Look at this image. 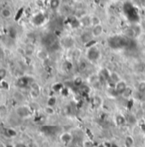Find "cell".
Wrapping results in <instances>:
<instances>
[{
  "label": "cell",
  "mask_w": 145,
  "mask_h": 147,
  "mask_svg": "<svg viewBox=\"0 0 145 147\" xmlns=\"http://www.w3.org/2000/svg\"><path fill=\"white\" fill-rule=\"evenodd\" d=\"M140 106H141V109L144 110V111H145V101H143L141 103V105Z\"/></svg>",
  "instance_id": "44dd1931"
},
{
  "label": "cell",
  "mask_w": 145,
  "mask_h": 147,
  "mask_svg": "<svg viewBox=\"0 0 145 147\" xmlns=\"http://www.w3.org/2000/svg\"><path fill=\"white\" fill-rule=\"evenodd\" d=\"M79 38H80V41H81L83 44L86 45V44L90 43V42L94 38V37L92 36V34H91V32H85V33H83V34L80 35Z\"/></svg>",
  "instance_id": "5b68a950"
},
{
  "label": "cell",
  "mask_w": 145,
  "mask_h": 147,
  "mask_svg": "<svg viewBox=\"0 0 145 147\" xmlns=\"http://www.w3.org/2000/svg\"><path fill=\"white\" fill-rule=\"evenodd\" d=\"M82 81H83V80H82L80 77H77V78L74 80V83H75L76 85H81V84H82Z\"/></svg>",
  "instance_id": "d6986e66"
},
{
  "label": "cell",
  "mask_w": 145,
  "mask_h": 147,
  "mask_svg": "<svg viewBox=\"0 0 145 147\" xmlns=\"http://www.w3.org/2000/svg\"><path fill=\"white\" fill-rule=\"evenodd\" d=\"M109 80H110L113 84H115V83H117L119 80H120L121 78H120V76L119 75V74L117 73V72H111L110 74H109Z\"/></svg>",
  "instance_id": "52a82bcc"
},
{
  "label": "cell",
  "mask_w": 145,
  "mask_h": 147,
  "mask_svg": "<svg viewBox=\"0 0 145 147\" xmlns=\"http://www.w3.org/2000/svg\"><path fill=\"white\" fill-rule=\"evenodd\" d=\"M115 121H116L117 125L122 126L126 123V118L124 116H122L121 115H118L115 118Z\"/></svg>",
  "instance_id": "7c38bea8"
},
{
  "label": "cell",
  "mask_w": 145,
  "mask_h": 147,
  "mask_svg": "<svg viewBox=\"0 0 145 147\" xmlns=\"http://www.w3.org/2000/svg\"><path fill=\"white\" fill-rule=\"evenodd\" d=\"M84 147H93V144L90 140H86L84 143Z\"/></svg>",
  "instance_id": "ac0fdd59"
},
{
  "label": "cell",
  "mask_w": 145,
  "mask_h": 147,
  "mask_svg": "<svg viewBox=\"0 0 145 147\" xmlns=\"http://www.w3.org/2000/svg\"><path fill=\"white\" fill-rule=\"evenodd\" d=\"M143 44H144V45L145 46V37H144V41H143Z\"/></svg>",
  "instance_id": "603a6c76"
},
{
  "label": "cell",
  "mask_w": 145,
  "mask_h": 147,
  "mask_svg": "<svg viewBox=\"0 0 145 147\" xmlns=\"http://www.w3.org/2000/svg\"><path fill=\"white\" fill-rule=\"evenodd\" d=\"M102 24V21L100 19V17L98 16H91V27H94L96 25H99Z\"/></svg>",
  "instance_id": "9c48e42d"
},
{
  "label": "cell",
  "mask_w": 145,
  "mask_h": 147,
  "mask_svg": "<svg viewBox=\"0 0 145 147\" xmlns=\"http://www.w3.org/2000/svg\"><path fill=\"white\" fill-rule=\"evenodd\" d=\"M132 147H136V146H132Z\"/></svg>",
  "instance_id": "cb8c5ba5"
},
{
  "label": "cell",
  "mask_w": 145,
  "mask_h": 147,
  "mask_svg": "<svg viewBox=\"0 0 145 147\" xmlns=\"http://www.w3.org/2000/svg\"><path fill=\"white\" fill-rule=\"evenodd\" d=\"M127 87H128V86H127L126 81L121 79L120 80H119L117 83L114 84L113 89H114V91H115L116 93H120V94H122V93L127 89Z\"/></svg>",
  "instance_id": "6da1fadb"
},
{
  "label": "cell",
  "mask_w": 145,
  "mask_h": 147,
  "mask_svg": "<svg viewBox=\"0 0 145 147\" xmlns=\"http://www.w3.org/2000/svg\"><path fill=\"white\" fill-rule=\"evenodd\" d=\"M125 145L126 147H132L134 146V140L132 136H127L125 139Z\"/></svg>",
  "instance_id": "8fae6325"
},
{
  "label": "cell",
  "mask_w": 145,
  "mask_h": 147,
  "mask_svg": "<svg viewBox=\"0 0 145 147\" xmlns=\"http://www.w3.org/2000/svg\"><path fill=\"white\" fill-rule=\"evenodd\" d=\"M61 4L60 0H50V7L52 9H57Z\"/></svg>",
  "instance_id": "30bf717a"
},
{
  "label": "cell",
  "mask_w": 145,
  "mask_h": 147,
  "mask_svg": "<svg viewBox=\"0 0 145 147\" xmlns=\"http://www.w3.org/2000/svg\"><path fill=\"white\" fill-rule=\"evenodd\" d=\"M80 50L79 49H75L74 51H73V52H72V56H73V58L74 59H76V60H78L79 57H80Z\"/></svg>",
  "instance_id": "5bb4252c"
},
{
  "label": "cell",
  "mask_w": 145,
  "mask_h": 147,
  "mask_svg": "<svg viewBox=\"0 0 145 147\" xmlns=\"http://www.w3.org/2000/svg\"><path fill=\"white\" fill-rule=\"evenodd\" d=\"M137 90L140 92V93H144L145 92V81L142 80L140 82H138V84L137 85Z\"/></svg>",
  "instance_id": "4fadbf2b"
},
{
  "label": "cell",
  "mask_w": 145,
  "mask_h": 147,
  "mask_svg": "<svg viewBox=\"0 0 145 147\" xmlns=\"http://www.w3.org/2000/svg\"><path fill=\"white\" fill-rule=\"evenodd\" d=\"M102 102H103V100H102V98H101L99 96H97V97L94 98V104H95L97 106L101 105H102Z\"/></svg>",
  "instance_id": "9a60e30c"
},
{
  "label": "cell",
  "mask_w": 145,
  "mask_h": 147,
  "mask_svg": "<svg viewBox=\"0 0 145 147\" xmlns=\"http://www.w3.org/2000/svg\"><path fill=\"white\" fill-rule=\"evenodd\" d=\"M91 33L92 36L94 37V38H99V37H101L103 34V33H104V28H103V26L102 24L96 25L94 27H91Z\"/></svg>",
  "instance_id": "7a4b0ae2"
},
{
  "label": "cell",
  "mask_w": 145,
  "mask_h": 147,
  "mask_svg": "<svg viewBox=\"0 0 145 147\" xmlns=\"http://www.w3.org/2000/svg\"><path fill=\"white\" fill-rule=\"evenodd\" d=\"M44 111L48 114V115H53L54 114V112H55V110L53 109V107L52 106H47L45 109H44Z\"/></svg>",
  "instance_id": "2e32d148"
},
{
  "label": "cell",
  "mask_w": 145,
  "mask_h": 147,
  "mask_svg": "<svg viewBox=\"0 0 145 147\" xmlns=\"http://www.w3.org/2000/svg\"><path fill=\"white\" fill-rule=\"evenodd\" d=\"M62 45L64 46V48L70 49V48L73 47V45H74V39L70 36L64 37L62 39Z\"/></svg>",
  "instance_id": "277c9868"
},
{
  "label": "cell",
  "mask_w": 145,
  "mask_h": 147,
  "mask_svg": "<svg viewBox=\"0 0 145 147\" xmlns=\"http://www.w3.org/2000/svg\"><path fill=\"white\" fill-rule=\"evenodd\" d=\"M79 22V24L83 27H85V28L91 27V16L84 15L83 16L80 17Z\"/></svg>",
  "instance_id": "3957f363"
},
{
  "label": "cell",
  "mask_w": 145,
  "mask_h": 147,
  "mask_svg": "<svg viewBox=\"0 0 145 147\" xmlns=\"http://www.w3.org/2000/svg\"><path fill=\"white\" fill-rule=\"evenodd\" d=\"M56 102V98H54V97H52V98H50L48 100V105L53 107V105H55Z\"/></svg>",
  "instance_id": "e0dca14e"
},
{
  "label": "cell",
  "mask_w": 145,
  "mask_h": 147,
  "mask_svg": "<svg viewBox=\"0 0 145 147\" xmlns=\"http://www.w3.org/2000/svg\"><path fill=\"white\" fill-rule=\"evenodd\" d=\"M5 74H6V70H5V69H0V79L4 78Z\"/></svg>",
  "instance_id": "ffe728a7"
},
{
  "label": "cell",
  "mask_w": 145,
  "mask_h": 147,
  "mask_svg": "<svg viewBox=\"0 0 145 147\" xmlns=\"http://www.w3.org/2000/svg\"><path fill=\"white\" fill-rule=\"evenodd\" d=\"M97 147H105V146H104V145H103V144H101V145H99L98 146H97Z\"/></svg>",
  "instance_id": "7402d4cb"
},
{
  "label": "cell",
  "mask_w": 145,
  "mask_h": 147,
  "mask_svg": "<svg viewBox=\"0 0 145 147\" xmlns=\"http://www.w3.org/2000/svg\"><path fill=\"white\" fill-rule=\"evenodd\" d=\"M1 16H2V17L4 18V19H9V18L11 17L12 12H11V10H10L9 9H8V8H3V9H2V11H1Z\"/></svg>",
  "instance_id": "ba28073f"
},
{
  "label": "cell",
  "mask_w": 145,
  "mask_h": 147,
  "mask_svg": "<svg viewBox=\"0 0 145 147\" xmlns=\"http://www.w3.org/2000/svg\"><path fill=\"white\" fill-rule=\"evenodd\" d=\"M61 140L64 144H68L72 140V136L69 133H64L61 135Z\"/></svg>",
  "instance_id": "8992f818"
}]
</instances>
